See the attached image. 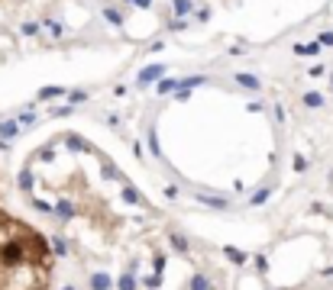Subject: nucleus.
I'll use <instances>...</instances> for the list:
<instances>
[{"mask_svg":"<svg viewBox=\"0 0 333 290\" xmlns=\"http://www.w3.org/2000/svg\"><path fill=\"white\" fill-rule=\"evenodd\" d=\"M162 74H165V68H162V65H149V68H142V71H139L136 84L146 87V84H152V81H162Z\"/></svg>","mask_w":333,"mask_h":290,"instance_id":"obj_1","label":"nucleus"},{"mask_svg":"<svg viewBox=\"0 0 333 290\" xmlns=\"http://www.w3.org/2000/svg\"><path fill=\"white\" fill-rule=\"evenodd\" d=\"M304 107H324V97H321V94H317V91L304 94Z\"/></svg>","mask_w":333,"mask_h":290,"instance_id":"obj_11","label":"nucleus"},{"mask_svg":"<svg viewBox=\"0 0 333 290\" xmlns=\"http://www.w3.org/2000/svg\"><path fill=\"white\" fill-rule=\"evenodd\" d=\"M19 187H23V190H32V174H29V171H19Z\"/></svg>","mask_w":333,"mask_h":290,"instance_id":"obj_17","label":"nucleus"},{"mask_svg":"<svg viewBox=\"0 0 333 290\" xmlns=\"http://www.w3.org/2000/svg\"><path fill=\"white\" fill-rule=\"evenodd\" d=\"M104 16H107V19H110V23H113V26H123V13H120V10H117V6H107V10H104Z\"/></svg>","mask_w":333,"mask_h":290,"instance_id":"obj_10","label":"nucleus"},{"mask_svg":"<svg viewBox=\"0 0 333 290\" xmlns=\"http://www.w3.org/2000/svg\"><path fill=\"white\" fill-rule=\"evenodd\" d=\"M327 278H333V268H327Z\"/></svg>","mask_w":333,"mask_h":290,"instance_id":"obj_30","label":"nucleus"},{"mask_svg":"<svg viewBox=\"0 0 333 290\" xmlns=\"http://www.w3.org/2000/svg\"><path fill=\"white\" fill-rule=\"evenodd\" d=\"M321 42H308V45H295V55H317L321 52Z\"/></svg>","mask_w":333,"mask_h":290,"instance_id":"obj_8","label":"nucleus"},{"mask_svg":"<svg viewBox=\"0 0 333 290\" xmlns=\"http://www.w3.org/2000/svg\"><path fill=\"white\" fill-rule=\"evenodd\" d=\"M236 84L240 87H249V91H259V78H253V74H236Z\"/></svg>","mask_w":333,"mask_h":290,"instance_id":"obj_2","label":"nucleus"},{"mask_svg":"<svg viewBox=\"0 0 333 290\" xmlns=\"http://www.w3.org/2000/svg\"><path fill=\"white\" fill-rule=\"evenodd\" d=\"M52 155H55L52 148H42V151H39V158H42V161H52Z\"/></svg>","mask_w":333,"mask_h":290,"instance_id":"obj_28","label":"nucleus"},{"mask_svg":"<svg viewBox=\"0 0 333 290\" xmlns=\"http://www.w3.org/2000/svg\"><path fill=\"white\" fill-rule=\"evenodd\" d=\"M172 245L178 248V252H188V242H185V236H178V232H172Z\"/></svg>","mask_w":333,"mask_h":290,"instance_id":"obj_18","label":"nucleus"},{"mask_svg":"<svg viewBox=\"0 0 333 290\" xmlns=\"http://www.w3.org/2000/svg\"><path fill=\"white\" fill-rule=\"evenodd\" d=\"M123 200H126V203H139V190L126 187V190H123Z\"/></svg>","mask_w":333,"mask_h":290,"instance_id":"obj_20","label":"nucleus"},{"mask_svg":"<svg viewBox=\"0 0 333 290\" xmlns=\"http://www.w3.org/2000/svg\"><path fill=\"white\" fill-rule=\"evenodd\" d=\"M149 3H152V0H136V6H139V10H149Z\"/></svg>","mask_w":333,"mask_h":290,"instance_id":"obj_29","label":"nucleus"},{"mask_svg":"<svg viewBox=\"0 0 333 290\" xmlns=\"http://www.w3.org/2000/svg\"><path fill=\"white\" fill-rule=\"evenodd\" d=\"M65 142H68V148H74V151L87 148V142H84V139H81V136H65Z\"/></svg>","mask_w":333,"mask_h":290,"instance_id":"obj_12","label":"nucleus"},{"mask_svg":"<svg viewBox=\"0 0 333 290\" xmlns=\"http://www.w3.org/2000/svg\"><path fill=\"white\" fill-rule=\"evenodd\" d=\"M201 84H207V78H185V81H181L185 91H194V87H201Z\"/></svg>","mask_w":333,"mask_h":290,"instance_id":"obj_13","label":"nucleus"},{"mask_svg":"<svg viewBox=\"0 0 333 290\" xmlns=\"http://www.w3.org/2000/svg\"><path fill=\"white\" fill-rule=\"evenodd\" d=\"M45 26H49L52 36H62V23H55V19H45Z\"/></svg>","mask_w":333,"mask_h":290,"instance_id":"obj_22","label":"nucleus"},{"mask_svg":"<svg viewBox=\"0 0 333 290\" xmlns=\"http://www.w3.org/2000/svg\"><path fill=\"white\" fill-rule=\"evenodd\" d=\"M117 287H120V290H136V281H133V274H123Z\"/></svg>","mask_w":333,"mask_h":290,"instance_id":"obj_16","label":"nucleus"},{"mask_svg":"<svg viewBox=\"0 0 333 290\" xmlns=\"http://www.w3.org/2000/svg\"><path fill=\"white\" fill-rule=\"evenodd\" d=\"M52 252H55V255H68V245H65L62 239H55V242H52Z\"/></svg>","mask_w":333,"mask_h":290,"instance_id":"obj_21","label":"nucleus"},{"mask_svg":"<svg viewBox=\"0 0 333 290\" xmlns=\"http://www.w3.org/2000/svg\"><path fill=\"white\" fill-rule=\"evenodd\" d=\"M191 10H194L191 0H175V16H188Z\"/></svg>","mask_w":333,"mask_h":290,"instance_id":"obj_9","label":"nucleus"},{"mask_svg":"<svg viewBox=\"0 0 333 290\" xmlns=\"http://www.w3.org/2000/svg\"><path fill=\"white\" fill-rule=\"evenodd\" d=\"M130 3H136V0H130Z\"/></svg>","mask_w":333,"mask_h":290,"instance_id":"obj_31","label":"nucleus"},{"mask_svg":"<svg viewBox=\"0 0 333 290\" xmlns=\"http://www.w3.org/2000/svg\"><path fill=\"white\" fill-rule=\"evenodd\" d=\"M62 94H68V91H62V87H42V91H39V100H55V97H62Z\"/></svg>","mask_w":333,"mask_h":290,"instance_id":"obj_7","label":"nucleus"},{"mask_svg":"<svg viewBox=\"0 0 333 290\" xmlns=\"http://www.w3.org/2000/svg\"><path fill=\"white\" fill-rule=\"evenodd\" d=\"M266 200H269V190H256L249 203H253V206H259V203H266Z\"/></svg>","mask_w":333,"mask_h":290,"instance_id":"obj_19","label":"nucleus"},{"mask_svg":"<svg viewBox=\"0 0 333 290\" xmlns=\"http://www.w3.org/2000/svg\"><path fill=\"white\" fill-rule=\"evenodd\" d=\"M68 97H71V103H84V100H87L84 91H68Z\"/></svg>","mask_w":333,"mask_h":290,"instance_id":"obj_23","label":"nucleus"},{"mask_svg":"<svg viewBox=\"0 0 333 290\" xmlns=\"http://www.w3.org/2000/svg\"><path fill=\"white\" fill-rule=\"evenodd\" d=\"M16 129H19L16 123H10V120H0V139H3V142H6V139H13V136H16Z\"/></svg>","mask_w":333,"mask_h":290,"instance_id":"obj_3","label":"nucleus"},{"mask_svg":"<svg viewBox=\"0 0 333 290\" xmlns=\"http://www.w3.org/2000/svg\"><path fill=\"white\" fill-rule=\"evenodd\" d=\"M178 84H181V81H159V94H172V91H178Z\"/></svg>","mask_w":333,"mask_h":290,"instance_id":"obj_14","label":"nucleus"},{"mask_svg":"<svg viewBox=\"0 0 333 290\" xmlns=\"http://www.w3.org/2000/svg\"><path fill=\"white\" fill-rule=\"evenodd\" d=\"M65 290H71V287H65Z\"/></svg>","mask_w":333,"mask_h":290,"instance_id":"obj_32","label":"nucleus"},{"mask_svg":"<svg viewBox=\"0 0 333 290\" xmlns=\"http://www.w3.org/2000/svg\"><path fill=\"white\" fill-rule=\"evenodd\" d=\"M223 255H227V258L233 261V265H243V261H246V252H240V248H233V245L223 248Z\"/></svg>","mask_w":333,"mask_h":290,"instance_id":"obj_6","label":"nucleus"},{"mask_svg":"<svg viewBox=\"0 0 333 290\" xmlns=\"http://www.w3.org/2000/svg\"><path fill=\"white\" fill-rule=\"evenodd\" d=\"M304 168H308V158H304V155H295V171H304Z\"/></svg>","mask_w":333,"mask_h":290,"instance_id":"obj_25","label":"nucleus"},{"mask_svg":"<svg viewBox=\"0 0 333 290\" xmlns=\"http://www.w3.org/2000/svg\"><path fill=\"white\" fill-rule=\"evenodd\" d=\"M19 123H23V126H36V113H23Z\"/></svg>","mask_w":333,"mask_h":290,"instance_id":"obj_24","label":"nucleus"},{"mask_svg":"<svg viewBox=\"0 0 333 290\" xmlns=\"http://www.w3.org/2000/svg\"><path fill=\"white\" fill-rule=\"evenodd\" d=\"M91 290H110V278L107 274H91Z\"/></svg>","mask_w":333,"mask_h":290,"instance_id":"obj_5","label":"nucleus"},{"mask_svg":"<svg viewBox=\"0 0 333 290\" xmlns=\"http://www.w3.org/2000/svg\"><path fill=\"white\" fill-rule=\"evenodd\" d=\"M55 213H58V219H71V216H74V206L68 203V200H58V203H55Z\"/></svg>","mask_w":333,"mask_h":290,"instance_id":"obj_4","label":"nucleus"},{"mask_svg":"<svg viewBox=\"0 0 333 290\" xmlns=\"http://www.w3.org/2000/svg\"><path fill=\"white\" fill-rule=\"evenodd\" d=\"M321 45H333V32H321V39H317Z\"/></svg>","mask_w":333,"mask_h":290,"instance_id":"obj_27","label":"nucleus"},{"mask_svg":"<svg viewBox=\"0 0 333 290\" xmlns=\"http://www.w3.org/2000/svg\"><path fill=\"white\" fill-rule=\"evenodd\" d=\"M330 84H333V78H330Z\"/></svg>","mask_w":333,"mask_h":290,"instance_id":"obj_33","label":"nucleus"},{"mask_svg":"<svg viewBox=\"0 0 333 290\" xmlns=\"http://www.w3.org/2000/svg\"><path fill=\"white\" fill-rule=\"evenodd\" d=\"M191 290H214V287H210L207 281L201 278V274H194V278H191Z\"/></svg>","mask_w":333,"mask_h":290,"instance_id":"obj_15","label":"nucleus"},{"mask_svg":"<svg viewBox=\"0 0 333 290\" xmlns=\"http://www.w3.org/2000/svg\"><path fill=\"white\" fill-rule=\"evenodd\" d=\"M23 32H26V36H36L39 26H36V23H23Z\"/></svg>","mask_w":333,"mask_h":290,"instance_id":"obj_26","label":"nucleus"}]
</instances>
